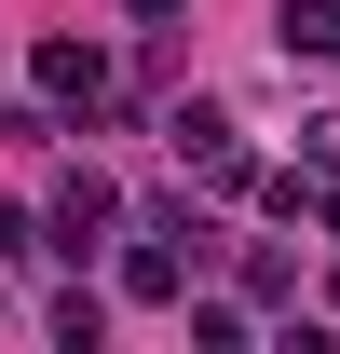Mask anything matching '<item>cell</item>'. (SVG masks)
Here are the masks:
<instances>
[{"instance_id":"5","label":"cell","mask_w":340,"mask_h":354,"mask_svg":"<svg viewBox=\"0 0 340 354\" xmlns=\"http://www.w3.org/2000/svg\"><path fill=\"white\" fill-rule=\"evenodd\" d=\"M136 14H150V28H164V14H191V0H136Z\"/></svg>"},{"instance_id":"3","label":"cell","mask_w":340,"mask_h":354,"mask_svg":"<svg viewBox=\"0 0 340 354\" xmlns=\"http://www.w3.org/2000/svg\"><path fill=\"white\" fill-rule=\"evenodd\" d=\"M109 218H123V205H109V177H95V164H82V177H55V245H68V259H82Z\"/></svg>"},{"instance_id":"6","label":"cell","mask_w":340,"mask_h":354,"mask_svg":"<svg viewBox=\"0 0 340 354\" xmlns=\"http://www.w3.org/2000/svg\"><path fill=\"white\" fill-rule=\"evenodd\" d=\"M327 300H340V259H327Z\"/></svg>"},{"instance_id":"2","label":"cell","mask_w":340,"mask_h":354,"mask_svg":"<svg viewBox=\"0 0 340 354\" xmlns=\"http://www.w3.org/2000/svg\"><path fill=\"white\" fill-rule=\"evenodd\" d=\"M177 164L205 177V191H245V136H232V109H177Z\"/></svg>"},{"instance_id":"4","label":"cell","mask_w":340,"mask_h":354,"mask_svg":"<svg viewBox=\"0 0 340 354\" xmlns=\"http://www.w3.org/2000/svg\"><path fill=\"white\" fill-rule=\"evenodd\" d=\"M286 68H340V0H286Z\"/></svg>"},{"instance_id":"7","label":"cell","mask_w":340,"mask_h":354,"mask_svg":"<svg viewBox=\"0 0 340 354\" xmlns=\"http://www.w3.org/2000/svg\"><path fill=\"white\" fill-rule=\"evenodd\" d=\"M0 123H14V109H0Z\"/></svg>"},{"instance_id":"1","label":"cell","mask_w":340,"mask_h":354,"mask_svg":"<svg viewBox=\"0 0 340 354\" xmlns=\"http://www.w3.org/2000/svg\"><path fill=\"white\" fill-rule=\"evenodd\" d=\"M28 82H41V109H109V55H95V41H68V28H55V41L28 55Z\"/></svg>"}]
</instances>
